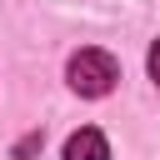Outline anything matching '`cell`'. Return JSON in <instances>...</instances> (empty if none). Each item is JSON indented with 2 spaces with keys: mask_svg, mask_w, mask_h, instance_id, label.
Returning <instances> with one entry per match:
<instances>
[{
  "mask_svg": "<svg viewBox=\"0 0 160 160\" xmlns=\"http://www.w3.org/2000/svg\"><path fill=\"white\" fill-rule=\"evenodd\" d=\"M65 80H70V90H75V95L100 100V95H110V90H115L120 65H115V55H105V50H75V55H70V65H65Z\"/></svg>",
  "mask_w": 160,
  "mask_h": 160,
  "instance_id": "obj_1",
  "label": "cell"
},
{
  "mask_svg": "<svg viewBox=\"0 0 160 160\" xmlns=\"http://www.w3.org/2000/svg\"><path fill=\"white\" fill-rule=\"evenodd\" d=\"M150 80H155V85H160V40H155V45H150Z\"/></svg>",
  "mask_w": 160,
  "mask_h": 160,
  "instance_id": "obj_3",
  "label": "cell"
},
{
  "mask_svg": "<svg viewBox=\"0 0 160 160\" xmlns=\"http://www.w3.org/2000/svg\"><path fill=\"white\" fill-rule=\"evenodd\" d=\"M65 160H110V145H105V135L100 130H75L70 140H65Z\"/></svg>",
  "mask_w": 160,
  "mask_h": 160,
  "instance_id": "obj_2",
  "label": "cell"
}]
</instances>
